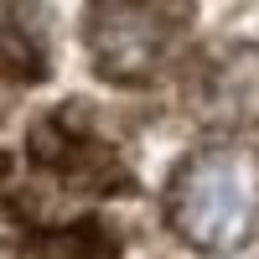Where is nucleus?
Wrapping results in <instances>:
<instances>
[{
  "label": "nucleus",
  "instance_id": "obj_1",
  "mask_svg": "<svg viewBox=\"0 0 259 259\" xmlns=\"http://www.w3.org/2000/svg\"><path fill=\"white\" fill-rule=\"evenodd\" d=\"M166 223L202 254H233L259 233V150L239 140L202 145L166 187Z\"/></svg>",
  "mask_w": 259,
  "mask_h": 259
},
{
  "label": "nucleus",
  "instance_id": "obj_2",
  "mask_svg": "<svg viewBox=\"0 0 259 259\" xmlns=\"http://www.w3.org/2000/svg\"><path fill=\"white\" fill-rule=\"evenodd\" d=\"M192 31V0H89L83 41L99 78L145 83L156 78Z\"/></svg>",
  "mask_w": 259,
  "mask_h": 259
},
{
  "label": "nucleus",
  "instance_id": "obj_3",
  "mask_svg": "<svg viewBox=\"0 0 259 259\" xmlns=\"http://www.w3.org/2000/svg\"><path fill=\"white\" fill-rule=\"evenodd\" d=\"M31 161L57 177L62 187L78 192H114L124 187V166L114 161V150L94 140L89 130H73L68 119H41L31 130Z\"/></svg>",
  "mask_w": 259,
  "mask_h": 259
},
{
  "label": "nucleus",
  "instance_id": "obj_4",
  "mask_svg": "<svg viewBox=\"0 0 259 259\" xmlns=\"http://www.w3.org/2000/svg\"><path fill=\"white\" fill-rule=\"evenodd\" d=\"M197 119H207L223 135H239L259 119V52L254 47H228L197 73Z\"/></svg>",
  "mask_w": 259,
  "mask_h": 259
},
{
  "label": "nucleus",
  "instance_id": "obj_5",
  "mask_svg": "<svg viewBox=\"0 0 259 259\" xmlns=\"http://www.w3.org/2000/svg\"><path fill=\"white\" fill-rule=\"evenodd\" d=\"M0 73L36 83L47 73V11L41 0H0Z\"/></svg>",
  "mask_w": 259,
  "mask_h": 259
},
{
  "label": "nucleus",
  "instance_id": "obj_6",
  "mask_svg": "<svg viewBox=\"0 0 259 259\" xmlns=\"http://www.w3.org/2000/svg\"><path fill=\"white\" fill-rule=\"evenodd\" d=\"M26 259H119V239L99 218H83V223H62V228L36 233L26 244Z\"/></svg>",
  "mask_w": 259,
  "mask_h": 259
}]
</instances>
